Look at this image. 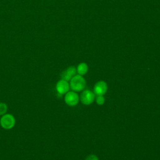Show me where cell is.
Instances as JSON below:
<instances>
[{"instance_id":"obj_7","label":"cell","mask_w":160,"mask_h":160,"mask_svg":"<svg viewBox=\"0 0 160 160\" xmlns=\"http://www.w3.org/2000/svg\"><path fill=\"white\" fill-rule=\"evenodd\" d=\"M76 69L74 66H70L64 71H63L61 74V78L62 79L66 80L67 81H70L72 77L76 75Z\"/></svg>"},{"instance_id":"obj_1","label":"cell","mask_w":160,"mask_h":160,"mask_svg":"<svg viewBox=\"0 0 160 160\" xmlns=\"http://www.w3.org/2000/svg\"><path fill=\"white\" fill-rule=\"evenodd\" d=\"M86 82L84 78L81 75H75L70 80V88L74 92H79L86 87Z\"/></svg>"},{"instance_id":"obj_5","label":"cell","mask_w":160,"mask_h":160,"mask_svg":"<svg viewBox=\"0 0 160 160\" xmlns=\"http://www.w3.org/2000/svg\"><path fill=\"white\" fill-rule=\"evenodd\" d=\"M70 89L69 82L64 79H60L56 84V90L59 94L62 95L67 93Z\"/></svg>"},{"instance_id":"obj_2","label":"cell","mask_w":160,"mask_h":160,"mask_svg":"<svg viewBox=\"0 0 160 160\" xmlns=\"http://www.w3.org/2000/svg\"><path fill=\"white\" fill-rule=\"evenodd\" d=\"M16 124L14 116L9 113H6L0 118V126L6 130L12 129Z\"/></svg>"},{"instance_id":"obj_4","label":"cell","mask_w":160,"mask_h":160,"mask_svg":"<svg viewBox=\"0 0 160 160\" xmlns=\"http://www.w3.org/2000/svg\"><path fill=\"white\" fill-rule=\"evenodd\" d=\"M95 99V94L90 90L84 91L80 96V99L82 104L89 105L93 102Z\"/></svg>"},{"instance_id":"obj_10","label":"cell","mask_w":160,"mask_h":160,"mask_svg":"<svg viewBox=\"0 0 160 160\" xmlns=\"http://www.w3.org/2000/svg\"><path fill=\"white\" fill-rule=\"evenodd\" d=\"M96 101L98 105H102L105 102V99L103 96H97Z\"/></svg>"},{"instance_id":"obj_6","label":"cell","mask_w":160,"mask_h":160,"mask_svg":"<svg viewBox=\"0 0 160 160\" xmlns=\"http://www.w3.org/2000/svg\"><path fill=\"white\" fill-rule=\"evenodd\" d=\"M108 90V85L104 81L97 82L94 86L93 92L97 96H103Z\"/></svg>"},{"instance_id":"obj_9","label":"cell","mask_w":160,"mask_h":160,"mask_svg":"<svg viewBox=\"0 0 160 160\" xmlns=\"http://www.w3.org/2000/svg\"><path fill=\"white\" fill-rule=\"evenodd\" d=\"M8 111V106L5 102H0V116H2L7 113Z\"/></svg>"},{"instance_id":"obj_11","label":"cell","mask_w":160,"mask_h":160,"mask_svg":"<svg viewBox=\"0 0 160 160\" xmlns=\"http://www.w3.org/2000/svg\"><path fill=\"white\" fill-rule=\"evenodd\" d=\"M85 160H99V159L95 154H89L86 158Z\"/></svg>"},{"instance_id":"obj_8","label":"cell","mask_w":160,"mask_h":160,"mask_svg":"<svg viewBox=\"0 0 160 160\" xmlns=\"http://www.w3.org/2000/svg\"><path fill=\"white\" fill-rule=\"evenodd\" d=\"M76 70H77V72H78L79 75L83 76V75L86 74V72H88V65L84 62L80 63L78 66V68H77Z\"/></svg>"},{"instance_id":"obj_3","label":"cell","mask_w":160,"mask_h":160,"mask_svg":"<svg viewBox=\"0 0 160 160\" xmlns=\"http://www.w3.org/2000/svg\"><path fill=\"white\" fill-rule=\"evenodd\" d=\"M79 100V96L74 91H68L65 94L64 102L69 106H75L78 104Z\"/></svg>"}]
</instances>
